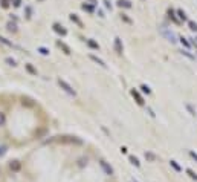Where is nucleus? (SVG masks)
Masks as SVG:
<instances>
[{
    "label": "nucleus",
    "mask_w": 197,
    "mask_h": 182,
    "mask_svg": "<svg viewBox=\"0 0 197 182\" xmlns=\"http://www.w3.org/2000/svg\"><path fill=\"white\" fill-rule=\"evenodd\" d=\"M58 84H60V87H61L63 90H64V92H67L69 95H72V96H75V95H77V92H75V90L72 89V86L69 84V83H66L64 80L58 78Z\"/></svg>",
    "instance_id": "1"
},
{
    "label": "nucleus",
    "mask_w": 197,
    "mask_h": 182,
    "mask_svg": "<svg viewBox=\"0 0 197 182\" xmlns=\"http://www.w3.org/2000/svg\"><path fill=\"white\" fill-rule=\"evenodd\" d=\"M162 34L165 35V37H167V38L170 40V41H171V43H176V41H177V40H176V35H174V32L173 31H168L167 28H165V26H162Z\"/></svg>",
    "instance_id": "2"
},
{
    "label": "nucleus",
    "mask_w": 197,
    "mask_h": 182,
    "mask_svg": "<svg viewBox=\"0 0 197 182\" xmlns=\"http://www.w3.org/2000/svg\"><path fill=\"white\" fill-rule=\"evenodd\" d=\"M99 164H101V167L104 168V171H105V173H107V174H110V176L113 174V170H111V167H110V165H109L107 162H105V161H101Z\"/></svg>",
    "instance_id": "3"
},
{
    "label": "nucleus",
    "mask_w": 197,
    "mask_h": 182,
    "mask_svg": "<svg viewBox=\"0 0 197 182\" xmlns=\"http://www.w3.org/2000/svg\"><path fill=\"white\" fill-rule=\"evenodd\" d=\"M9 168H11L12 171H20V168H22V164H20L18 161H12V162L9 164Z\"/></svg>",
    "instance_id": "4"
},
{
    "label": "nucleus",
    "mask_w": 197,
    "mask_h": 182,
    "mask_svg": "<svg viewBox=\"0 0 197 182\" xmlns=\"http://www.w3.org/2000/svg\"><path fill=\"white\" fill-rule=\"evenodd\" d=\"M54 31H55V32H58V34H61V35H66V34H67V31H66L64 28H63V26H60L58 23H55V25H54Z\"/></svg>",
    "instance_id": "5"
},
{
    "label": "nucleus",
    "mask_w": 197,
    "mask_h": 182,
    "mask_svg": "<svg viewBox=\"0 0 197 182\" xmlns=\"http://www.w3.org/2000/svg\"><path fill=\"white\" fill-rule=\"evenodd\" d=\"M115 51L118 54H122V43L121 38H115Z\"/></svg>",
    "instance_id": "6"
},
{
    "label": "nucleus",
    "mask_w": 197,
    "mask_h": 182,
    "mask_svg": "<svg viewBox=\"0 0 197 182\" xmlns=\"http://www.w3.org/2000/svg\"><path fill=\"white\" fill-rule=\"evenodd\" d=\"M131 95L133 96H135V98H136V101H137V104H144V100H142V96L139 95V93H137V90H131Z\"/></svg>",
    "instance_id": "7"
},
{
    "label": "nucleus",
    "mask_w": 197,
    "mask_h": 182,
    "mask_svg": "<svg viewBox=\"0 0 197 182\" xmlns=\"http://www.w3.org/2000/svg\"><path fill=\"white\" fill-rule=\"evenodd\" d=\"M58 46H60L61 49L64 51V54H67V55H69V54H70V47H69V46L66 45V43H63V41H58Z\"/></svg>",
    "instance_id": "8"
},
{
    "label": "nucleus",
    "mask_w": 197,
    "mask_h": 182,
    "mask_svg": "<svg viewBox=\"0 0 197 182\" xmlns=\"http://www.w3.org/2000/svg\"><path fill=\"white\" fill-rule=\"evenodd\" d=\"M90 58H92V60H93L95 63H98L99 66H103V67H105V66H107V64H105L103 60H101V58H98V57H95V55H90Z\"/></svg>",
    "instance_id": "9"
},
{
    "label": "nucleus",
    "mask_w": 197,
    "mask_h": 182,
    "mask_svg": "<svg viewBox=\"0 0 197 182\" xmlns=\"http://www.w3.org/2000/svg\"><path fill=\"white\" fill-rule=\"evenodd\" d=\"M118 5H119L121 8H122V6H124V8H131V3L129 2V0H119Z\"/></svg>",
    "instance_id": "10"
},
{
    "label": "nucleus",
    "mask_w": 197,
    "mask_h": 182,
    "mask_svg": "<svg viewBox=\"0 0 197 182\" xmlns=\"http://www.w3.org/2000/svg\"><path fill=\"white\" fill-rule=\"evenodd\" d=\"M87 45L90 47H93V49H99V45H98L96 41H93V40H87Z\"/></svg>",
    "instance_id": "11"
},
{
    "label": "nucleus",
    "mask_w": 197,
    "mask_h": 182,
    "mask_svg": "<svg viewBox=\"0 0 197 182\" xmlns=\"http://www.w3.org/2000/svg\"><path fill=\"white\" fill-rule=\"evenodd\" d=\"M70 20H72V21H75L77 25H79V26H83V23H81V20H79V19L77 17L75 14H70Z\"/></svg>",
    "instance_id": "12"
},
{
    "label": "nucleus",
    "mask_w": 197,
    "mask_h": 182,
    "mask_svg": "<svg viewBox=\"0 0 197 182\" xmlns=\"http://www.w3.org/2000/svg\"><path fill=\"white\" fill-rule=\"evenodd\" d=\"M5 122H6V116H5L3 112H0V127L5 126Z\"/></svg>",
    "instance_id": "13"
},
{
    "label": "nucleus",
    "mask_w": 197,
    "mask_h": 182,
    "mask_svg": "<svg viewBox=\"0 0 197 182\" xmlns=\"http://www.w3.org/2000/svg\"><path fill=\"white\" fill-rule=\"evenodd\" d=\"M130 162H131V164H135L136 167H139V165H141V164H139V161H137V158H135V156H130Z\"/></svg>",
    "instance_id": "14"
},
{
    "label": "nucleus",
    "mask_w": 197,
    "mask_h": 182,
    "mask_svg": "<svg viewBox=\"0 0 197 182\" xmlns=\"http://www.w3.org/2000/svg\"><path fill=\"white\" fill-rule=\"evenodd\" d=\"M26 69H28V72H31L32 75H37V71H35L32 66H31V64H26Z\"/></svg>",
    "instance_id": "15"
},
{
    "label": "nucleus",
    "mask_w": 197,
    "mask_h": 182,
    "mask_svg": "<svg viewBox=\"0 0 197 182\" xmlns=\"http://www.w3.org/2000/svg\"><path fill=\"white\" fill-rule=\"evenodd\" d=\"M188 26L191 31H197V23H194V21H188Z\"/></svg>",
    "instance_id": "16"
},
{
    "label": "nucleus",
    "mask_w": 197,
    "mask_h": 182,
    "mask_svg": "<svg viewBox=\"0 0 197 182\" xmlns=\"http://www.w3.org/2000/svg\"><path fill=\"white\" fill-rule=\"evenodd\" d=\"M180 43H182V45H183L185 47H189V46H191V43H189L188 40H186V38H183V37L180 38Z\"/></svg>",
    "instance_id": "17"
},
{
    "label": "nucleus",
    "mask_w": 197,
    "mask_h": 182,
    "mask_svg": "<svg viewBox=\"0 0 197 182\" xmlns=\"http://www.w3.org/2000/svg\"><path fill=\"white\" fill-rule=\"evenodd\" d=\"M177 14H179V19H180V20H186V15H185V12H183L182 9H179Z\"/></svg>",
    "instance_id": "18"
},
{
    "label": "nucleus",
    "mask_w": 197,
    "mask_h": 182,
    "mask_svg": "<svg viewBox=\"0 0 197 182\" xmlns=\"http://www.w3.org/2000/svg\"><path fill=\"white\" fill-rule=\"evenodd\" d=\"M170 164H171V167H173L176 171H180V167L177 165V162H176V161H171V162H170Z\"/></svg>",
    "instance_id": "19"
},
{
    "label": "nucleus",
    "mask_w": 197,
    "mask_h": 182,
    "mask_svg": "<svg viewBox=\"0 0 197 182\" xmlns=\"http://www.w3.org/2000/svg\"><path fill=\"white\" fill-rule=\"evenodd\" d=\"M83 9H86V11H89V12H92V11H93V6H90V5H86V3H84V5H83Z\"/></svg>",
    "instance_id": "20"
},
{
    "label": "nucleus",
    "mask_w": 197,
    "mask_h": 182,
    "mask_svg": "<svg viewBox=\"0 0 197 182\" xmlns=\"http://www.w3.org/2000/svg\"><path fill=\"white\" fill-rule=\"evenodd\" d=\"M8 29H9V31H14V32H15V31H17V26H15L14 23H8Z\"/></svg>",
    "instance_id": "21"
},
{
    "label": "nucleus",
    "mask_w": 197,
    "mask_h": 182,
    "mask_svg": "<svg viewBox=\"0 0 197 182\" xmlns=\"http://www.w3.org/2000/svg\"><path fill=\"white\" fill-rule=\"evenodd\" d=\"M145 158L150 159V161H154V159H156V156H154L153 153H145Z\"/></svg>",
    "instance_id": "22"
},
{
    "label": "nucleus",
    "mask_w": 197,
    "mask_h": 182,
    "mask_svg": "<svg viewBox=\"0 0 197 182\" xmlns=\"http://www.w3.org/2000/svg\"><path fill=\"white\" fill-rule=\"evenodd\" d=\"M141 89H142V92H144V93H150V87H148V86H145V84H144Z\"/></svg>",
    "instance_id": "23"
},
{
    "label": "nucleus",
    "mask_w": 197,
    "mask_h": 182,
    "mask_svg": "<svg viewBox=\"0 0 197 182\" xmlns=\"http://www.w3.org/2000/svg\"><path fill=\"white\" fill-rule=\"evenodd\" d=\"M5 61H6V63L9 64V66H15V60H12V58H6Z\"/></svg>",
    "instance_id": "24"
},
{
    "label": "nucleus",
    "mask_w": 197,
    "mask_h": 182,
    "mask_svg": "<svg viewBox=\"0 0 197 182\" xmlns=\"http://www.w3.org/2000/svg\"><path fill=\"white\" fill-rule=\"evenodd\" d=\"M188 174H189V176H191V178H193V179H196V181H197V174L194 173L193 170H188Z\"/></svg>",
    "instance_id": "25"
},
{
    "label": "nucleus",
    "mask_w": 197,
    "mask_h": 182,
    "mask_svg": "<svg viewBox=\"0 0 197 182\" xmlns=\"http://www.w3.org/2000/svg\"><path fill=\"white\" fill-rule=\"evenodd\" d=\"M5 153H6V146H2L0 147V156H3Z\"/></svg>",
    "instance_id": "26"
},
{
    "label": "nucleus",
    "mask_w": 197,
    "mask_h": 182,
    "mask_svg": "<svg viewBox=\"0 0 197 182\" xmlns=\"http://www.w3.org/2000/svg\"><path fill=\"white\" fill-rule=\"evenodd\" d=\"M41 54H43V55H47V54H49V51H47V49H44V47H40V49H38Z\"/></svg>",
    "instance_id": "27"
},
{
    "label": "nucleus",
    "mask_w": 197,
    "mask_h": 182,
    "mask_svg": "<svg viewBox=\"0 0 197 182\" xmlns=\"http://www.w3.org/2000/svg\"><path fill=\"white\" fill-rule=\"evenodd\" d=\"M2 6H3V8H8V6H9V3H8V0H3V3H2Z\"/></svg>",
    "instance_id": "28"
},
{
    "label": "nucleus",
    "mask_w": 197,
    "mask_h": 182,
    "mask_svg": "<svg viewBox=\"0 0 197 182\" xmlns=\"http://www.w3.org/2000/svg\"><path fill=\"white\" fill-rule=\"evenodd\" d=\"M182 54H185L186 57H189V58H194L193 55H191V54H188V51H182Z\"/></svg>",
    "instance_id": "29"
},
{
    "label": "nucleus",
    "mask_w": 197,
    "mask_h": 182,
    "mask_svg": "<svg viewBox=\"0 0 197 182\" xmlns=\"http://www.w3.org/2000/svg\"><path fill=\"white\" fill-rule=\"evenodd\" d=\"M14 6H20V0H14Z\"/></svg>",
    "instance_id": "30"
},
{
    "label": "nucleus",
    "mask_w": 197,
    "mask_h": 182,
    "mask_svg": "<svg viewBox=\"0 0 197 182\" xmlns=\"http://www.w3.org/2000/svg\"><path fill=\"white\" fill-rule=\"evenodd\" d=\"M189 155H191V156H193V158H194V159H196V161H197V155H196V153H194V152H189Z\"/></svg>",
    "instance_id": "31"
},
{
    "label": "nucleus",
    "mask_w": 197,
    "mask_h": 182,
    "mask_svg": "<svg viewBox=\"0 0 197 182\" xmlns=\"http://www.w3.org/2000/svg\"><path fill=\"white\" fill-rule=\"evenodd\" d=\"M90 2H92L93 5H96V0H90Z\"/></svg>",
    "instance_id": "32"
}]
</instances>
